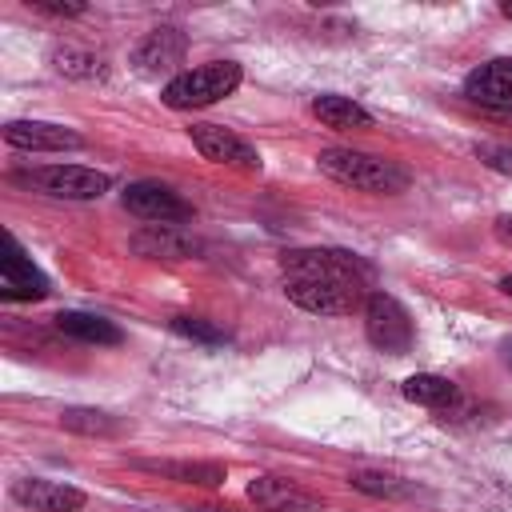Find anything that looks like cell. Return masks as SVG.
Returning a JSON list of instances; mask_svg holds the SVG:
<instances>
[{
    "label": "cell",
    "mask_w": 512,
    "mask_h": 512,
    "mask_svg": "<svg viewBox=\"0 0 512 512\" xmlns=\"http://www.w3.org/2000/svg\"><path fill=\"white\" fill-rule=\"evenodd\" d=\"M280 272L288 300L316 316H348L372 296V268L340 248H292L284 252Z\"/></svg>",
    "instance_id": "1"
},
{
    "label": "cell",
    "mask_w": 512,
    "mask_h": 512,
    "mask_svg": "<svg viewBox=\"0 0 512 512\" xmlns=\"http://www.w3.org/2000/svg\"><path fill=\"white\" fill-rule=\"evenodd\" d=\"M320 172L332 176L344 188H360V192H376V196H396L408 188V172L396 168L392 160L368 156V152H352V148H324L316 156Z\"/></svg>",
    "instance_id": "2"
},
{
    "label": "cell",
    "mask_w": 512,
    "mask_h": 512,
    "mask_svg": "<svg viewBox=\"0 0 512 512\" xmlns=\"http://www.w3.org/2000/svg\"><path fill=\"white\" fill-rule=\"evenodd\" d=\"M240 88V64L236 60H212V64H200V68H188V72H176L160 100L176 112H188V108H208L224 96H232Z\"/></svg>",
    "instance_id": "3"
},
{
    "label": "cell",
    "mask_w": 512,
    "mask_h": 512,
    "mask_svg": "<svg viewBox=\"0 0 512 512\" xmlns=\"http://www.w3.org/2000/svg\"><path fill=\"white\" fill-rule=\"evenodd\" d=\"M364 332L388 356H404L412 348V320H408L404 304L388 292H372L364 300Z\"/></svg>",
    "instance_id": "4"
},
{
    "label": "cell",
    "mask_w": 512,
    "mask_h": 512,
    "mask_svg": "<svg viewBox=\"0 0 512 512\" xmlns=\"http://www.w3.org/2000/svg\"><path fill=\"white\" fill-rule=\"evenodd\" d=\"M124 208L148 224H188L192 220V204H184L168 184H156V180H136L124 188Z\"/></svg>",
    "instance_id": "5"
},
{
    "label": "cell",
    "mask_w": 512,
    "mask_h": 512,
    "mask_svg": "<svg viewBox=\"0 0 512 512\" xmlns=\"http://www.w3.org/2000/svg\"><path fill=\"white\" fill-rule=\"evenodd\" d=\"M28 184H36L40 192L48 196H60V200H96L108 192V176L96 172V168H80V164H52V168H36L28 176Z\"/></svg>",
    "instance_id": "6"
},
{
    "label": "cell",
    "mask_w": 512,
    "mask_h": 512,
    "mask_svg": "<svg viewBox=\"0 0 512 512\" xmlns=\"http://www.w3.org/2000/svg\"><path fill=\"white\" fill-rule=\"evenodd\" d=\"M188 136H192V144H196V152L204 160L228 164V168H244V172H260V152L248 140H240L236 132L220 128V124H192Z\"/></svg>",
    "instance_id": "7"
},
{
    "label": "cell",
    "mask_w": 512,
    "mask_h": 512,
    "mask_svg": "<svg viewBox=\"0 0 512 512\" xmlns=\"http://www.w3.org/2000/svg\"><path fill=\"white\" fill-rule=\"evenodd\" d=\"M0 296L4 300H44L48 280L44 272L28 260L16 236H4V260H0Z\"/></svg>",
    "instance_id": "8"
},
{
    "label": "cell",
    "mask_w": 512,
    "mask_h": 512,
    "mask_svg": "<svg viewBox=\"0 0 512 512\" xmlns=\"http://www.w3.org/2000/svg\"><path fill=\"white\" fill-rule=\"evenodd\" d=\"M464 96L484 108H512V56H496L464 76Z\"/></svg>",
    "instance_id": "9"
},
{
    "label": "cell",
    "mask_w": 512,
    "mask_h": 512,
    "mask_svg": "<svg viewBox=\"0 0 512 512\" xmlns=\"http://www.w3.org/2000/svg\"><path fill=\"white\" fill-rule=\"evenodd\" d=\"M4 140L20 152H68L80 148V136L64 124H48V120H12L4 124Z\"/></svg>",
    "instance_id": "10"
},
{
    "label": "cell",
    "mask_w": 512,
    "mask_h": 512,
    "mask_svg": "<svg viewBox=\"0 0 512 512\" xmlns=\"http://www.w3.org/2000/svg\"><path fill=\"white\" fill-rule=\"evenodd\" d=\"M12 500L32 508V512H76V508H84V492L80 488L56 484V480H40V476L16 480L12 484Z\"/></svg>",
    "instance_id": "11"
},
{
    "label": "cell",
    "mask_w": 512,
    "mask_h": 512,
    "mask_svg": "<svg viewBox=\"0 0 512 512\" xmlns=\"http://www.w3.org/2000/svg\"><path fill=\"white\" fill-rule=\"evenodd\" d=\"M184 52H188V40L180 28H152L136 48V64L140 72L156 76V72H172L176 64H184Z\"/></svg>",
    "instance_id": "12"
},
{
    "label": "cell",
    "mask_w": 512,
    "mask_h": 512,
    "mask_svg": "<svg viewBox=\"0 0 512 512\" xmlns=\"http://www.w3.org/2000/svg\"><path fill=\"white\" fill-rule=\"evenodd\" d=\"M248 500L260 504L264 512H316V496H308L304 488L280 480V476H256L248 484Z\"/></svg>",
    "instance_id": "13"
},
{
    "label": "cell",
    "mask_w": 512,
    "mask_h": 512,
    "mask_svg": "<svg viewBox=\"0 0 512 512\" xmlns=\"http://www.w3.org/2000/svg\"><path fill=\"white\" fill-rule=\"evenodd\" d=\"M136 468L168 476L176 484H204V488H216L228 476L224 464H212V460H136Z\"/></svg>",
    "instance_id": "14"
},
{
    "label": "cell",
    "mask_w": 512,
    "mask_h": 512,
    "mask_svg": "<svg viewBox=\"0 0 512 512\" xmlns=\"http://www.w3.org/2000/svg\"><path fill=\"white\" fill-rule=\"evenodd\" d=\"M132 248L140 256H152V260H160V256L164 260H184V256L196 252V240H188L184 232H176L168 224H152V228H144V232L132 236Z\"/></svg>",
    "instance_id": "15"
},
{
    "label": "cell",
    "mask_w": 512,
    "mask_h": 512,
    "mask_svg": "<svg viewBox=\"0 0 512 512\" xmlns=\"http://www.w3.org/2000/svg\"><path fill=\"white\" fill-rule=\"evenodd\" d=\"M56 328L72 340H84V344H120L124 340V332L112 320L96 316V312H60Z\"/></svg>",
    "instance_id": "16"
},
{
    "label": "cell",
    "mask_w": 512,
    "mask_h": 512,
    "mask_svg": "<svg viewBox=\"0 0 512 512\" xmlns=\"http://www.w3.org/2000/svg\"><path fill=\"white\" fill-rule=\"evenodd\" d=\"M400 388H404V396L412 404H424V408H436V412H444V408H452L460 400V388L452 380H444V376H432V372L408 376Z\"/></svg>",
    "instance_id": "17"
},
{
    "label": "cell",
    "mask_w": 512,
    "mask_h": 512,
    "mask_svg": "<svg viewBox=\"0 0 512 512\" xmlns=\"http://www.w3.org/2000/svg\"><path fill=\"white\" fill-rule=\"evenodd\" d=\"M312 116L320 124H328V128H340V132L344 128H372V116L348 96H316L312 100Z\"/></svg>",
    "instance_id": "18"
},
{
    "label": "cell",
    "mask_w": 512,
    "mask_h": 512,
    "mask_svg": "<svg viewBox=\"0 0 512 512\" xmlns=\"http://www.w3.org/2000/svg\"><path fill=\"white\" fill-rule=\"evenodd\" d=\"M60 424L68 432H80V436H116L124 424L108 412H96V408H64L60 412Z\"/></svg>",
    "instance_id": "19"
},
{
    "label": "cell",
    "mask_w": 512,
    "mask_h": 512,
    "mask_svg": "<svg viewBox=\"0 0 512 512\" xmlns=\"http://www.w3.org/2000/svg\"><path fill=\"white\" fill-rule=\"evenodd\" d=\"M52 64H56V72H64V76H80V80L104 76L100 56L88 52V48H76V44H60V48H52Z\"/></svg>",
    "instance_id": "20"
},
{
    "label": "cell",
    "mask_w": 512,
    "mask_h": 512,
    "mask_svg": "<svg viewBox=\"0 0 512 512\" xmlns=\"http://www.w3.org/2000/svg\"><path fill=\"white\" fill-rule=\"evenodd\" d=\"M348 484L352 488H360V492H368V496H408V484L400 480V476H392V472H376V468H356L352 476H348Z\"/></svg>",
    "instance_id": "21"
},
{
    "label": "cell",
    "mask_w": 512,
    "mask_h": 512,
    "mask_svg": "<svg viewBox=\"0 0 512 512\" xmlns=\"http://www.w3.org/2000/svg\"><path fill=\"white\" fill-rule=\"evenodd\" d=\"M172 328H176L180 336L200 340V344H224V332H220V328H212V324H208V320H200V316H176V320H172Z\"/></svg>",
    "instance_id": "22"
},
{
    "label": "cell",
    "mask_w": 512,
    "mask_h": 512,
    "mask_svg": "<svg viewBox=\"0 0 512 512\" xmlns=\"http://www.w3.org/2000/svg\"><path fill=\"white\" fill-rule=\"evenodd\" d=\"M476 156H480L492 172L512 176V148H508V144H476Z\"/></svg>",
    "instance_id": "23"
},
{
    "label": "cell",
    "mask_w": 512,
    "mask_h": 512,
    "mask_svg": "<svg viewBox=\"0 0 512 512\" xmlns=\"http://www.w3.org/2000/svg\"><path fill=\"white\" fill-rule=\"evenodd\" d=\"M40 12H52V16H80L84 8L80 4H48V0H36Z\"/></svg>",
    "instance_id": "24"
},
{
    "label": "cell",
    "mask_w": 512,
    "mask_h": 512,
    "mask_svg": "<svg viewBox=\"0 0 512 512\" xmlns=\"http://www.w3.org/2000/svg\"><path fill=\"white\" fill-rule=\"evenodd\" d=\"M500 292H504V296H512V276H504V280H500Z\"/></svg>",
    "instance_id": "25"
},
{
    "label": "cell",
    "mask_w": 512,
    "mask_h": 512,
    "mask_svg": "<svg viewBox=\"0 0 512 512\" xmlns=\"http://www.w3.org/2000/svg\"><path fill=\"white\" fill-rule=\"evenodd\" d=\"M500 16H508V20H512V0H504V4H500Z\"/></svg>",
    "instance_id": "26"
}]
</instances>
